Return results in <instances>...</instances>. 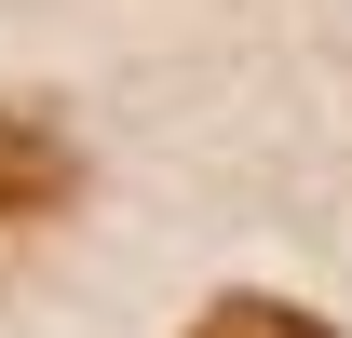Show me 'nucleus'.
<instances>
[{"label":"nucleus","mask_w":352,"mask_h":338,"mask_svg":"<svg viewBox=\"0 0 352 338\" xmlns=\"http://www.w3.org/2000/svg\"><path fill=\"white\" fill-rule=\"evenodd\" d=\"M68 203H82V149H68V122L0 95V230H41V216H68Z\"/></svg>","instance_id":"1"},{"label":"nucleus","mask_w":352,"mask_h":338,"mask_svg":"<svg viewBox=\"0 0 352 338\" xmlns=\"http://www.w3.org/2000/svg\"><path fill=\"white\" fill-rule=\"evenodd\" d=\"M190 338H339V325H325V311H298V297L230 284V297H204V311H190Z\"/></svg>","instance_id":"2"}]
</instances>
